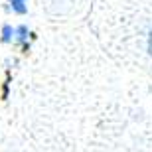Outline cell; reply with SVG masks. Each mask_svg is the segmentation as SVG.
Here are the masks:
<instances>
[{
	"label": "cell",
	"mask_w": 152,
	"mask_h": 152,
	"mask_svg": "<svg viewBox=\"0 0 152 152\" xmlns=\"http://www.w3.org/2000/svg\"><path fill=\"white\" fill-rule=\"evenodd\" d=\"M28 36L30 30L26 28V26H18V28H12V26H4V30H2V39L4 42H14V44H20L22 48H28Z\"/></svg>",
	"instance_id": "cell-1"
},
{
	"label": "cell",
	"mask_w": 152,
	"mask_h": 152,
	"mask_svg": "<svg viewBox=\"0 0 152 152\" xmlns=\"http://www.w3.org/2000/svg\"><path fill=\"white\" fill-rule=\"evenodd\" d=\"M12 6V10L18 12V14H24L26 12V0H8Z\"/></svg>",
	"instance_id": "cell-2"
},
{
	"label": "cell",
	"mask_w": 152,
	"mask_h": 152,
	"mask_svg": "<svg viewBox=\"0 0 152 152\" xmlns=\"http://www.w3.org/2000/svg\"><path fill=\"white\" fill-rule=\"evenodd\" d=\"M148 50H150V56H152V32H150V38H148Z\"/></svg>",
	"instance_id": "cell-3"
}]
</instances>
